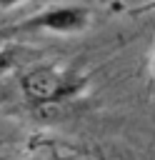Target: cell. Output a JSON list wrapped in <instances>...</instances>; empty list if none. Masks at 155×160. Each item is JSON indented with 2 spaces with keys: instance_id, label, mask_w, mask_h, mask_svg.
<instances>
[{
  "instance_id": "cell-1",
  "label": "cell",
  "mask_w": 155,
  "mask_h": 160,
  "mask_svg": "<svg viewBox=\"0 0 155 160\" xmlns=\"http://www.w3.org/2000/svg\"><path fill=\"white\" fill-rule=\"evenodd\" d=\"M85 80L62 65H38L20 78L22 95L35 105L60 102L80 92Z\"/></svg>"
},
{
  "instance_id": "cell-2",
  "label": "cell",
  "mask_w": 155,
  "mask_h": 160,
  "mask_svg": "<svg viewBox=\"0 0 155 160\" xmlns=\"http://www.w3.org/2000/svg\"><path fill=\"white\" fill-rule=\"evenodd\" d=\"M90 22V10L82 5H58V8H48L32 18H28L25 22L15 25V32H32V30H48V32H62V35H72V32H82Z\"/></svg>"
},
{
  "instance_id": "cell-3",
  "label": "cell",
  "mask_w": 155,
  "mask_h": 160,
  "mask_svg": "<svg viewBox=\"0 0 155 160\" xmlns=\"http://www.w3.org/2000/svg\"><path fill=\"white\" fill-rule=\"evenodd\" d=\"M10 58H12V52H0V72H2V70H8V68L12 65V60H10Z\"/></svg>"
},
{
  "instance_id": "cell-4",
  "label": "cell",
  "mask_w": 155,
  "mask_h": 160,
  "mask_svg": "<svg viewBox=\"0 0 155 160\" xmlns=\"http://www.w3.org/2000/svg\"><path fill=\"white\" fill-rule=\"evenodd\" d=\"M20 2H25V0H0V10H10V8L20 5Z\"/></svg>"
},
{
  "instance_id": "cell-5",
  "label": "cell",
  "mask_w": 155,
  "mask_h": 160,
  "mask_svg": "<svg viewBox=\"0 0 155 160\" xmlns=\"http://www.w3.org/2000/svg\"><path fill=\"white\" fill-rule=\"evenodd\" d=\"M130 2H145V0H130Z\"/></svg>"
},
{
  "instance_id": "cell-6",
  "label": "cell",
  "mask_w": 155,
  "mask_h": 160,
  "mask_svg": "<svg viewBox=\"0 0 155 160\" xmlns=\"http://www.w3.org/2000/svg\"><path fill=\"white\" fill-rule=\"evenodd\" d=\"M30 160H40V158H30Z\"/></svg>"
}]
</instances>
